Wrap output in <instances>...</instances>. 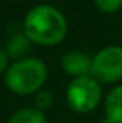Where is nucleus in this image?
I'll return each instance as SVG.
<instances>
[{
	"label": "nucleus",
	"mask_w": 122,
	"mask_h": 123,
	"mask_svg": "<svg viewBox=\"0 0 122 123\" xmlns=\"http://www.w3.org/2000/svg\"><path fill=\"white\" fill-rule=\"evenodd\" d=\"M7 123H46V116L36 107H25L14 112Z\"/></svg>",
	"instance_id": "obj_7"
},
{
	"label": "nucleus",
	"mask_w": 122,
	"mask_h": 123,
	"mask_svg": "<svg viewBox=\"0 0 122 123\" xmlns=\"http://www.w3.org/2000/svg\"><path fill=\"white\" fill-rule=\"evenodd\" d=\"M22 30L30 43L55 46L66 37L68 22L63 13L55 6L39 4L26 13Z\"/></svg>",
	"instance_id": "obj_1"
},
{
	"label": "nucleus",
	"mask_w": 122,
	"mask_h": 123,
	"mask_svg": "<svg viewBox=\"0 0 122 123\" xmlns=\"http://www.w3.org/2000/svg\"><path fill=\"white\" fill-rule=\"evenodd\" d=\"M102 97V89L92 76L73 79L66 89V100L72 110L78 113H89L95 110Z\"/></svg>",
	"instance_id": "obj_3"
},
{
	"label": "nucleus",
	"mask_w": 122,
	"mask_h": 123,
	"mask_svg": "<svg viewBox=\"0 0 122 123\" xmlns=\"http://www.w3.org/2000/svg\"><path fill=\"white\" fill-rule=\"evenodd\" d=\"M96 7L103 13H114L122 6V0H93Z\"/></svg>",
	"instance_id": "obj_10"
},
{
	"label": "nucleus",
	"mask_w": 122,
	"mask_h": 123,
	"mask_svg": "<svg viewBox=\"0 0 122 123\" xmlns=\"http://www.w3.org/2000/svg\"><path fill=\"white\" fill-rule=\"evenodd\" d=\"M92 77L102 83H116L122 79V47L116 44L101 49L92 57Z\"/></svg>",
	"instance_id": "obj_4"
},
{
	"label": "nucleus",
	"mask_w": 122,
	"mask_h": 123,
	"mask_svg": "<svg viewBox=\"0 0 122 123\" xmlns=\"http://www.w3.org/2000/svg\"><path fill=\"white\" fill-rule=\"evenodd\" d=\"M47 67L37 57H25L10 64L4 73V83L10 92L26 96L39 90L46 82Z\"/></svg>",
	"instance_id": "obj_2"
},
{
	"label": "nucleus",
	"mask_w": 122,
	"mask_h": 123,
	"mask_svg": "<svg viewBox=\"0 0 122 123\" xmlns=\"http://www.w3.org/2000/svg\"><path fill=\"white\" fill-rule=\"evenodd\" d=\"M105 119L109 123H122V85L115 86L105 99Z\"/></svg>",
	"instance_id": "obj_6"
},
{
	"label": "nucleus",
	"mask_w": 122,
	"mask_h": 123,
	"mask_svg": "<svg viewBox=\"0 0 122 123\" xmlns=\"http://www.w3.org/2000/svg\"><path fill=\"white\" fill-rule=\"evenodd\" d=\"M91 67H92V59L88 55H85L83 52L70 50V52L65 53L63 57H62V69L69 76H73V79L89 76Z\"/></svg>",
	"instance_id": "obj_5"
},
{
	"label": "nucleus",
	"mask_w": 122,
	"mask_h": 123,
	"mask_svg": "<svg viewBox=\"0 0 122 123\" xmlns=\"http://www.w3.org/2000/svg\"><path fill=\"white\" fill-rule=\"evenodd\" d=\"M7 63H9V53L4 47L0 46V74L7 70Z\"/></svg>",
	"instance_id": "obj_11"
},
{
	"label": "nucleus",
	"mask_w": 122,
	"mask_h": 123,
	"mask_svg": "<svg viewBox=\"0 0 122 123\" xmlns=\"http://www.w3.org/2000/svg\"><path fill=\"white\" fill-rule=\"evenodd\" d=\"M53 103V96L49 90H39L34 96V107L45 113V110H49Z\"/></svg>",
	"instance_id": "obj_9"
},
{
	"label": "nucleus",
	"mask_w": 122,
	"mask_h": 123,
	"mask_svg": "<svg viewBox=\"0 0 122 123\" xmlns=\"http://www.w3.org/2000/svg\"><path fill=\"white\" fill-rule=\"evenodd\" d=\"M29 49H30V42H29V39L22 33V34H13L12 37H10V40H9V43H7V53H9V56H12V57H22V56H25L27 52H29Z\"/></svg>",
	"instance_id": "obj_8"
}]
</instances>
